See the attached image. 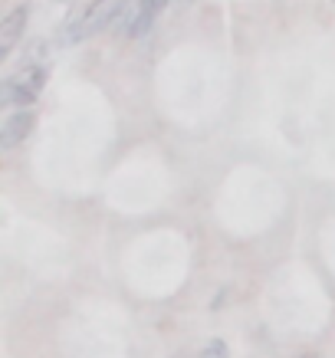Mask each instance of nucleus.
Listing matches in <instances>:
<instances>
[{"label":"nucleus","instance_id":"nucleus-3","mask_svg":"<svg viewBox=\"0 0 335 358\" xmlns=\"http://www.w3.org/2000/svg\"><path fill=\"white\" fill-rule=\"evenodd\" d=\"M33 125H36V112H33L30 106H17V109L3 119V125H0V145H3V148H13V145L27 141Z\"/></svg>","mask_w":335,"mask_h":358},{"label":"nucleus","instance_id":"nucleus-6","mask_svg":"<svg viewBox=\"0 0 335 358\" xmlns=\"http://www.w3.org/2000/svg\"><path fill=\"white\" fill-rule=\"evenodd\" d=\"M197 358H230V348H227V342L214 338V342H207V345L201 348V355Z\"/></svg>","mask_w":335,"mask_h":358},{"label":"nucleus","instance_id":"nucleus-4","mask_svg":"<svg viewBox=\"0 0 335 358\" xmlns=\"http://www.w3.org/2000/svg\"><path fill=\"white\" fill-rule=\"evenodd\" d=\"M27 23H30V3H17L3 20H0V56H10L13 46L23 40L27 33Z\"/></svg>","mask_w":335,"mask_h":358},{"label":"nucleus","instance_id":"nucleus-5","mask_svg":"<svg viewBox=\"0 0 335 358\" xmlns=\"http://www.w3.org/2000/svg\"><path fill=\"white\" fill-rule=\"evenodd\" d=\"M171 0H141L138 10H135V17H131L129 30H125V36H131V40H141L145 33L155 27V20H158V13L168 7Z\"/></svg>","mask_w":335,"mask_h":358},{"label":"nucleus","instance_id":"nucleus-2","mask_svg":"<svg viewBox=\"0 0 335 358\" xmlns=\"http://www.w3.org/2000/svg\"><path fill=\"white\" fill-rule=\"evenodd\" d=\"M46 66L43 63H27L20 73H13V76L3 79V86H0V106L3 109H10V106H33L40 92L46 86Z\"/></svg>","mask_w":335,"mask_h":358},{"label":"nucleus","instance_id":"nucleus-1","mask_svg":"<svg viewBox=\"0 0 335 358\" xmlns=\"http://www.w3.org/2000/svg\"><path fill=\"white\" fill-rule=\"evenodd\" d=\"M119 7H122V0H92L86 10H79L73 20L66 23L63 43L76 46L83 40H89V36H96V33L112 30V23L119 17Z\"/></svg>","mask_w":335,"mask_h":358}]
</instances>
